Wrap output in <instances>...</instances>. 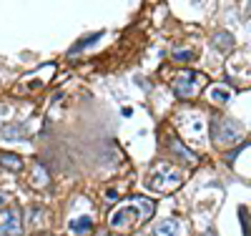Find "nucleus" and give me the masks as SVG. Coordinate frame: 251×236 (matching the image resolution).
Instances as JSON below:
<instances>
[{"label":"nucleus","instance_id":"f257e3e1","mask_svg":"<svg viewBox=\"0 0 251 236\" xmlns=\"http://www.w3.org/2000/svg\"><path fill=\"white\" fill-rule=\"evenodd\" d=\"M153 201L151 199H146V196H136V199H131V204H126V206H121V209H116L113 213H111V229L116 231V234H131L136 226H141V224H146L151 216H153Z\"/></svg>","mask_w":251,"mask_h":236},{"label":"nucleus","instance_id":"f03ea898","mask_svg":"<svg viewBox=\"0 0 251 236\" xmlns=\"http://www.w3.org/2000/svg\"><path fill=\"white\" fill-rule=\"evenodd\" d=\"M181 181H183V176H181L178 166L166 163V161L153 163L151 176H149V186L153 191H158V194H171V191H176L181 186Z\"/></svg>","mask_w":251,"mask_h":236},{"label":"nucleus","instance_id":"7ed1b4c3","mask_svg":"<svg viewBox=\"0 0 251 236\" xmlns=\"http://www.w3.org/2000/svg\"><path fill=\"white\" fill-rule=\"evenodd\" d=\"M208 85V76L199 71H181L174 80V93L178 98H194Z\"/></svg>","mask_w":251,"mask_h":236},{"label":"nucleus","instance_id":"20e7f679","mask_svg":"<svg viewBox=\"0 0 251 236\" xmlns=\"http://www.w3.org/2000/svg\"><path fill=\"white\" fill-rule=\"evenodd\" d=\"M239 138H244V128L239 121L224 118V116L211 118V141L214 143H234Z\"/></svg>","mask_w":251,"mask_h":236},{"label":"nucleus","instance_id":"39448f33","mask_svg":"<svg viewBox=\"0 0 251 236\" xmlns=\"http://www.w3.org/2000/svg\"><path fill=\"white\" fill-rule=\"evenodd\" d=\"M246 63V55H236L226 63V68H228V78L236 80V83H251V68L244 66Z\"/></svg>","mask_w":251,"mask_h":236},{"label":"nucleus","instance_id":"423d86ee","mask_svg":"<svg viewBox=\"0 0 251 236\" xmlns=\"http://www.w3.org/2000/svg\"><path fill=\"white\" fill-rule=\"evenodd\" d=\"M3 236H18L23 231V221H20V211L18 209H5V224H3Z\"/></svg>","mask_w":251,"mask_h":236},{"label":"nucleus","instance_id":"0eeeda50","mask_svg":"<svg viewBox=\"0 0 251 236\" xmlns=\"http://www.w3.org/2000/svg\"><path fill=\"white\" fill-rule=\"evenodd\" d=\"M211 43H214V48L219 53H224V55H228V53L236 48V40H234V35L228 33V30H216V35L211 38Z\"/></svg>","mask_w":251,"mask_h":236},{"label":"nucleus","instance_id":"6e6552de","mask_svg":"<svg viewBox=\"0 0 251 236\" xmlns=\"http://www.w3.org/2000/svg\"><path fill=\"white\" fill-rule=\"evenodd\" d=\"M181 231V224L176 219H166V221H158L156 229H153V236H178Z\"/></svg>","mask_w":251,"mask_h":236},{"label":"nucleus","instance_id":"1a4fd4ad","mask_svg":"<svg viewBox=\"0 0 251 236\" xmlns=\"http://www.w3.org/2000/svg\"><path fill=\"white\" fill-rule=\"evenodd\" d=\"M0 166H3L5 171H18L23 168V158L15 156V154H8V151H0Z\"/></svg>","mask_w":251,"mask_h":236},{"label":"nucleus","instance_id":"9d476101","mask_svg":"<svg viewBox=\"0 0 251 236\" xmlns=\"http://www.w3.org/2000/svg\"><path fill=\"white\" fill-rule=\"evenodd\" d=\"M71 231H73L75 236H86L88 231H93V221H91L88 216H80V219H73V221H71Z\"/></svg>","mask_w":251,"mask_h":236},{"label":"nucleus","instance_id":"9b49d317","mask_svg":"<svg viewBox=\"0 0 251 236\" xmlns=\"http://www.w3.org/2000/svg\"><path fill=\"white\" fill-rule=\"evenodd\" d=\"M171 148H174V154H178L186 163H196L199 158H196V154H191V151H188V148L178 141V138H171Z\"/></svg>","mask_w":251,"mask_h":236},{"label":"nucleus","instance_id":"f8f14e48","mask_svg":"<svg viewBox=\"0 0 251 236\" xmlns=\"http://www.w3.org/2000/svg\"><path fill=\"white\" fill-rule=\"evenodd\" d=\"M228 98H231V91H228L226 85H214V88H211V101H214V103L224 105Z\"/></svg>","mask_w":251,"mask_h":236},{"label":"nucleus","instance_id":"ddd939ff","mask_svg":"<svg viewBox=\"0 0 251 236\" xmlns=\"http://www.w3.org/2000/svg\"><path fill=\"white\" fill-rule=\"evenodd\" d=\"M199 58V51H188V48H181V51H174V60L176 63H191Z\"/></svg>","mask_w":251,"mask_h":236},{"label":"nucleus","instance_id":"4468645a","mask_svg":"<svg viewBox=\"0 0 251 236\" xmlns=\"http://www.w3.org/2000/svg\"><path fill=\"white\" fill-rule=\"evenodd\" d=\"M100 35H103V33H93V35H88V38H83V40L78 43V46L73 48V55H75L78 51H83V48H86V46H91V43H96V40H98Z\"/></svg>","mask_w":251,"mask_h":236},{"label":"nucleus","instance_id":"2eb2a0df","mask_svg":"<svg viewBox=\"0 0 251 236\" xmlns=\"http://www.w3.org/2000/svg\"><path fill=\"white\" fill-rule=\"evenodd\" d=\"M48 181V176L43 174V168H38V174H33V184H38V186H43Z\"/></svg>","mask_w":251,"mask_h":236},{"label":"nucleus","instance_id":"dca6fc26","mask_svg":"<svg viewBox=\"0 0 251 236\" xmlns=\"http://www.w3.org/2000/svg\"><path fill=\"white\" fill-rule=\"evenodd\" d=\"M8 199H10V194H8V191H3V188H0V206H5V204H8Z\"/></svg>","mask_w":251,"mask_h":236},{"label":"nucleus","instance_id":"f3484780","mask_svg":"<svg viewBox=\"0 0 251 236\" xmlns=\"http://www.w3.org/2000/svg\"><path fill=\"white\" fill-rule=\"evenodd\" d=\"M38 216H40V209H35V206H33V209H30V221H35Z\"/></svg>","mask_w":251,"mask_h":236},{"label":"nucleus","instance_id":"a211bd4d","mask_svg":"<svg viewBox=\"0 0 251 236\" xmlns=\"http://www.w3.org/2000/svg\"><path fill=\"white\" fill-rule=\"evenodd\" d=\"M201 236H216V231H211V229H208V231H203Z\"/></svg>","mask_w":251,"mask_h":236},{"label":"nucleus","instance_id":"6ab92c4d","mask_svg":"<svg viewBox=\"0 0 251 236\" xmlns=\"http://www.w3.org/2000/svg\"><path fill=\"white\" fill-rule=\"evenodd\" d=\"M35 236H53V234H48V231H40V234H35Z\"/></svg>","mask_w":251,"mask_h":236}]
</instances>
